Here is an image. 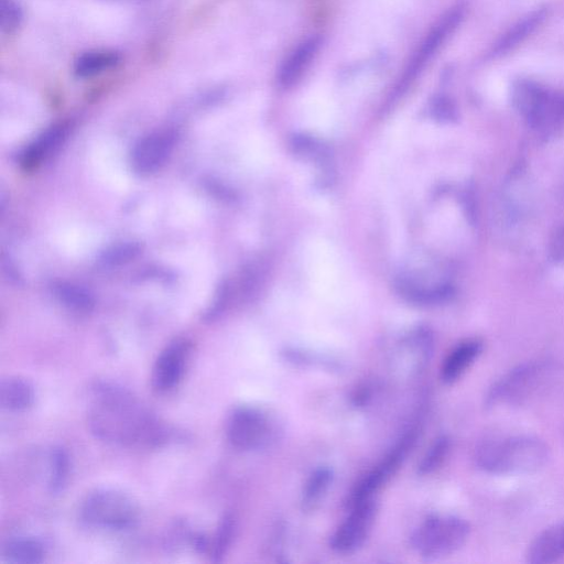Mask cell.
I'll list each match as a JSON object with an SVG mask.
<instances>
[{
	"mask_svg": "<svg viewBox=\"0 0 564 564\" xmlns=\"http://www.w3.org/2000/svg\"><path fill=\"white\" fill-rule=\"evenodd\" d=\"M482 351V343L469 338L457 344L445 357L441 366V378L445 383L457 381L475 362Z\"/></svg>",
	"mask_w": 564,
	"mask_h": 564,
	"instance_id": "cell-13",
	"label": "cell"
},
{
	"mask_svg": "<svg viewBox=\"0 0 564 564\" xmlns=\"http://www.w3.org/2000/svg\"><path fill=\"white\" fill-rule=\"evenodd\" d=\"M544 371L540 361H530L511 369L488 390L486 404L497 408L519 402L539 383Z\"/></svg>",
	"mask_w": 564,
	"mask_h": 564,
	"instance_id": "cell-7",
	"label": "cell"
},
{
	"mask_svg": "<svg viewBox=\"0 0 564 564\" xmlns=\"http://www.w3.org/2000/svg\"><path fill=\"white\" fill-rule=\"evenodd\" d=\"M332 480L328 468H318L306 480L303 489L302 503L305 509L314 508L326 492Z\"/></svg>",
	"mask_w": 564,
	"mask_h": 564,
	"instance_id": "cell-20",
	"label": "cell"
},
{
	"mask_svg": "<svg viewBox=\"0 0 564 564\" xmlns=\"http://www.w3.org/2000/svg\"><path fill=\"white\" fill-rule=\"evenodd\" d=\"M66 130L67 127L65 124H59L46 131L24 152L22 165L25 169H31L40 164L63 141Z\"/></svg>",
	"mask_w": 564,
	"mask_h": 564,
	"instance_id": "cell-17",
	"label": "cell"
},
{
	"mask_svg": "<svg viewBox=\"0 0 564 564\" xmlns=\"http://www.w3.org/2000/svg\"><path fill=\"white\" fill-rule=\"evenodd\" d=\"M43 544L33 538H18L10 540L3 549V558L14 564H36L44 558Z\"/></svg>",
	"mask_w": 564,
	"mask_h": 564,
	"instance_id": "cell-15",
	"label": "cell"
},
{
	"mask_svg": "<svg viewBox=\"0 0 564 564\" xmlns=\"http://www.w3.org/2000/svg\"><path fill=\"white\" fill-rule=\"evenodd\" d=\"M550 457L547 445L531 435H497L478 443L474 460L489 474H523L540 469Z\"/></svg>",
	"mask_w": 564,
	"mask_h": 564,
	"instance_id": "cell-2",
	"label": "cell"
},
{
	"mask_svg": "<svg viewBox=\"0 0 564 564\" xmlns=\"http://www.w3.org/2000/svg\"><path fill=\"white\" fill-rule=\"evenodd\" d=\"M550 252L553 260L564 259V227L557 229L553 235Z\"/></svg>",
	"mask_w": 564,
	"mask_h": 564,
	"instance_id": "cell-26",
	"label": "cell"
},
{
	"mask_svg": "<svg viewBox=\"0 0 564 564\" xmlns=\"http://www.w3.org/2000/svg\"><path fill=\"white\" fill-rule=\"evenodd\" d=\"M272 420L259 409L252 406L236 408L226 424L229 443L240 451L258 449L274 437Z\"/></svg>",
	"mask_w": 564,
	"mask_h": 564,
	"instance_id": "cell-6",
	"label": "cell"
},
{
	"mask_svg": "<svg viewBox=\"0 0 564 564\" xmlns=\"http://www.w3.org/2000/svg\"><path fill=\"white\" fill-rule=\"evenodd\" d=\"M409 442H411V437L405 438L379 466L365 476L350 496V506L372 499V494L376 492L398 468L408 448Z\"/></svg>",
	"mask_w": 564,
	"mask_h": 564,
	"instance_id": "cell-12",
	"label": "cell"
},
{
	"mask_svg": "<svg viewBox=\"0 0 564 564\" xmlns=\"http://www.w3.org/2000/svg\"><path fill=\"white\" fill-rule=\"evenodd\" d=\"M451 447V441L446 435L438 436L426 451L417 466L422 475L431 474L443 463Z\"/></svg>",
	"mask_w": 564,
	"mask_h": 564,
	"instance_id": "cell-22",
	"label": "cell"
},
{
	"mask_svg": "<svg viewBox=\"0 0 564 564\" xmlns=\"http://www.w3.org/2000/svg\"><path fill=\"white\" fill-rule=\"evenodd\" d=\"M87 422L91 433L107 443L153 447L165 441V426L127 389L99 382L93 389Z\"/></svg>",
	"mask_w": 564,
	"mask_h": 564,
	"instance_id": "cell-1",
	"label": "cell"
},
{
	"mask_svg": "<svg viewBox=\"0 0 564 564\" xmlns=\"http://www.w3.org/2000/svg\"><path fill=\"white\" fill-rule=\"evenodd\" d=\"M21 12L14 0H2L1 26L6 32L13 31L20 22Z\"/></svg>",
	"mask_w": 564,
	"mask_h": 564,
	"instance_id": "cell-25",
	"label": "cell"
},
{
	"mask_svg": "<svg viewBox=\"0 0 564 564\" xmlns=\"http://www.w3.org/2000/svg\"><path fill=\"white\" fill-rule=\"evenodd\" d=\"M120 55L111 50H93L82 54L75 62L74 72L79 77H90L116 66Z\"/></svg>",
	"mask_w": 564,
	"mask_h": 564,
	"instance_id": "cell-16",
	"label": "cell"
},
{
	"mask_svg": "<svg viewBox=\"0 0 564 564\" xmlns=\"http://www.w3.org/2000/svg\"><path fill=\"white\" fill-rule=\"evenodd\" d=\"M174 143L175 134L167 130L144 137L132 151V169L142 175L155 172L169 159Z\"/></svg>",
	"mask_w": 564,
	"mask_h": 564,
	"instance_id": "cell-10",
	"label": "cell"
},
{
	"mask_svg": "<svg viewBox=\"0 0 564 564\" xmlns=\"http://www.w3.org/2000/svg\"><path fill=\"white\" fill-rule=\"evenodd\" d=\"M108 1H116V2H134V1H144V0H108Z\"/></svg>",
	"mask_w": 564,
	"mask_h": 564,
	"instance_id": "cell-27",
	"label": "cell"
},
{
	"mask_svg": "<svg viewBox=\"0 0 564 564\" xmlns=\"http://www.w3.org/2000/svg\"><path fill=\"white\" fill-rule=\"evenodd\" d=\"M564 556V521L554 523L540 532L528 546L525 554L530 564H549Z\"/></svg>",
	"mask_w": 564,
	"mask_h": 564,
	"instance_id": "cell-11",
	"label": "cell"
},
{
	"mask_svg": "<svg viewBox=\"0 0 564 564\" xmlns=\"http://www.w3.org/2000/svg\"><path fill=\"white\" fill-rule=\"evenodd\" d=\"M372 499L351 505L348 517L339 524L330 539V546L339 553L357 550L367 539L376 516Z\"/></svg>",
	"mask_w": 564,
	"mask_h": 564,
	"instance_id": "cell-8",
	"label": "cell"
},
{
	"mask_svg": "<svg viewBox=\"0 0 564 564\" xmlns=\"http://www.w3.org/2000/svg\"><path fill=\"white\" fill-rule=\"evenodd\" d=\"M543 19V12L536 11L518 22L495 46L492 53L502 54L521 42Z\"/></svg>",
	"mask_w": 564,
	"mask_h": 564,
	"instance_id": "cell-19",
	"label": "cell"
},
{
	"mask_svg": "<svg viewBox=\"0 0 564 564\" xmlns=\"http://www.w3.org/2000/svg\"><path fill=\"white\" fill-rule=\"evenodd\" d=\"M55 296L67 307L78 312H88L94 306L93 296L80 288L59 283L54 288Z\"/></svg>",
	"mask_w": 564,
	"mask_h": 564,
	"instance_id": "cell-21",
	"label": "cell"
},
{
	"mask_svg": "<svg viewBox=\"0 0 564 564\" xmlns=\"http://www.w3.org/2000/svg\"><path fill=\"white\" fill-rule=\"evenodd\" d=\"M469 524L451 514H434L425 519L412 534L413 549L425 558H437L459 549L469 535Z\"/></svg>",
	"mask_w": 564,
	"mask_h": 564,
	"instance_id": "cell-5",
	"label": "cell"
},
{
	"mask_svg": "<svg viewBox=\"0 0 564 564\" xmlns=\"http://www.w3.org/2000/svg\"><path fill=\"white\" fill-rule=\"evenodd\" d=\"M317 45V41L312 39L301 44L293 52L281 69L280 80L283 84L290 85L302 74L314 56Z\"/></svg>",
	"mask_w": 564,
	"mask_h": 564,
	"instance_id": "cell-18",
	"label": "cell"
},
{
	"mask_svg": "<svg viewBox=\"0 0 564 564\" xmlns=\"http://www.w3.org/2000/svg\"><path fill=\"white\" fill-rule=\"evenodd\" d=\"M33 386L24 378L9 377L1 382L0 403L8 411L28 410L34 402Z\"/></svg>",
	"mask_w": 564,
	"mask_h": 564,
	"instance_id": "cell-14",
	"label": "cell"
},
{
	"mask_svg": "<svg viewBox=\"0 0 564 564\" xmlns=\"http://www.w3.org/2000/svg\"><path fill=\"white\" fill-rule=\"evenodd\" d=\"M69 470V460L63 448H55L51 456L50 487L58 491L65 485Z\"/></svg>",
	"mask_w": 564,
	"mask_h": 564,
	"instance_id": "cell-23",
	"label": "cell"
},
{
	"mask_svg": "<svg viewBox=\"0 0 564 564\" xmlns=\"http://www.w3.org/2000/svg\"><path fill=\"white\" fill-rule=\"evenodd\" d=\"M189 354V344L177 339L159 355L152 371V386L159 392L174 389L181 381Z\"/></svg>",
	"mask_w": 564,
	"mask_h": 564,
	"instance_id": "cell-9",
	"label": "cell"
},
{
	"mask_svg": "<svg viewBox=\"0 0 564 564\" xmlns=\"http://www.w3.org/2000/svg\"><path fill=\"white\" fill-rule=\"evenodd\" d=\"M234 533V519L231 516H226L215 534L214 544L212 546V556L219 560L226 552L230 544Z\"/></svg>",
	"mask_w": 564,
	"mask_h": 564,
	"instance_id": "cell-24",
	"label": "cell"
},
{
	"mask_svg": "<svg viewBox=\"0 0 564 564\" xmlns=\"http://www.w3.org/2000/svg\"><path fill=\"white\" fill-rule=\"evenodd\" d=\"M511 102L536 134L551 138L563 130V91L547 89L532 80H519L512 87Z\"/></svg>",
	"mask_w": 564,
	"mask_h": 564,
	"instance_id": "cell-3",
	"label": "cell"
},
{
	"mask_svg": "<svg viewBox=\"0 0 564 564\" xmlns=\"http://www.w3.org/2000/svg\"><path fill=\"white\" fill-rule=\"evenodd\" d=\"M79 513L90 527L119 531L135 524L139 507L131 496L121 490L100 488L84 498Z\"/></svg>",
	"mask_w": 564,
	"mask_h": 564,
	"instance_id": "cell-4",
	"label": "cell"
}]
</instances>
